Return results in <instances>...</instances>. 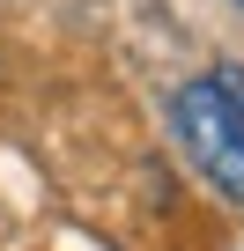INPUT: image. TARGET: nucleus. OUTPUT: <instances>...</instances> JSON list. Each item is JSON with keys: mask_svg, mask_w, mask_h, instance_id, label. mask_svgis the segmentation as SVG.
<instances>
[{"mask_svg": "<svg viewBox=\"0 0 244 251\" xmlns=\"http://www.w3.org/2000/svg\"><path fill=\"white\" fill-rule=\"evenodd\" d=\"M170 126H178L192 170H200L222 200L244 207V118L229 111V96L215 89V74H200V81H185V89L170 96Z\"/></svg>", "mask_w": 244, "mask_h": 251, "instance_id": "nucleus-1", "label": "nucleus"}, {"mask_svg": "<svg viewBox=\"0 0 244 251\" xmlns=\"http://www.w3.org/2000/svg\"><path fill=\"white\" fill-rule=\"evenodd\" d=\"M237 8H244V0H237Z\"/></svg>", "mask_w": 244, "mask_h": 251, "instance_id": "nucleus-3", "label": "nucleus"}, {"mask_svg": "<svg viewBox=\"0 0 244 251\" xmlns=\"http://www.w3.org/2000/svg\"><path fill=\"white\" fill-rule=\"evenodd\" d=\"M215 89L229 96V111L244 118V67H215Z\"/></svg>", "mask_w": 244, "mask_h": 251, "instance_id": "nucleus-2", "label": "nucleus"}]
</instances>
